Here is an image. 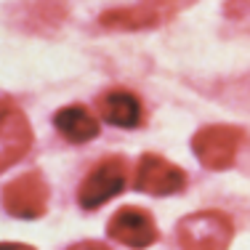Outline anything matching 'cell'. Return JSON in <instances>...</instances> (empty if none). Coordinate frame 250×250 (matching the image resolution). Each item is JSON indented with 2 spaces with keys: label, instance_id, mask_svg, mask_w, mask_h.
I'll list each match as a JSON object with an SVG mask.
<instances>
[{
  "label": "cell",
  "instance_id": "9",
  "mask_svg": "<svg viewBox=\"0 0 250 250\" xmlns=\"http://www.w3.org/2000/svg\"><path fill=\"white\" fill-rule=\"evenodd\" d=\"M99 115L109 125H117V128H136V125H141L144 109H141V101L130 91H125V88H112V91L101 93Z\"/></svg>",
  "mask_w": 250,
  "mask_h": 250
},
{
  "label": "cell",
  "instance_id": "12",
  "mask_svg": "<svg viewBox=\"0 0 250 250\" xmlns=\"http://www.w3.org/2000/svg\"><path fill=\"white\" fill-rule=\"evenodd\" d=\"M67 250H109L104 242H93V240H85V242H77V245L67 248Z\"/></svg>",
  "mask_w": 250,
  "mask_h": 250
},
{
  "label": "cell",
  "instance_id": "6",
  "mask_svg": "<svg viewBox=\"0 0 250 250\" xmlns=\"http://www.w3.org/2000/svg\"><path fill=\"white\" fill-rule=\"evenodd\" d=\"M106 234L115 242H123V245L133 248V250H144L157 242L160 231L154 226V218L149 210L144 208H120L115 216L109 218V226H106Z\"/></svg>",
  "mask_w": 250,
  "mask_h": 250
},
{
  "label": "cell",
  "instance_id": "1",
  "mask_svg": "<svg viewBox=\"0 0 250 250\" xmlns=\"http://www.w3.org/2000/svg\"><path fill=\"white\" fill-rule=\"evenodd\" d=\"M176 237L184 250H229L234 224L221 210H200L178 221Z\"/></svg>",
  "mask_w": 250,
  "mask_h": 250
},
{
  "label": "cell",
  "instance_id": "11",
  "mask_svg": "<svg viewBox=\"0 0 250 250\" xmlns=\"http://www.w3.org/2000/svg\"><path fill=\"white\" fill-rule=\"evenodd\" d=\"M226 16L234 21H240L242 27L250 29V0H229V3L224 5Z\"/></svg>",
  "mask_w": 250,
  "mask_h": 250
},
{
  "label": "cell",
  "instance_id": "10",
  "mask_svg": "<svg viewBox=\"0 0 250 250\" xmlns=\"http://www.w3.org/2000/svg\"><path fill=\"white\" fill-rule=\"evenodd\" d=\"M53 125L56 130L72 144H85V141L99 136V120L88 106L83 104H69L53 115Z\"/></svg>",
  "mask_w": 250,
  "mask_h": 250
},
{
  "label": "cell",
  "instance_id": "3",
  "mask_svg": "<svg viewBox=\"0 0 250 250\" xmlns=\"http://www.w3.org/2000/svg\"><path fill=\"white\" fill-rule=\"evenodd\" d=\"M242 128L237 125H205L194 133L192 152L208 170H226L242 146Z\"/></svg>",
  "mask_w": 250,
  "mask_h": 250
},
{
  "label": "cell",
  "instance_id": "5",
  "mask_svg": "<svg viewBox=\"0 0 250 250\" xmlns=\"http://www.w3.org/2000/svg\"><path fill=\"white\" fill-rule=\"evenodd\" d=\"M187 187V173L178 165L168 163L160 154H141L139 165H136V189L154 197H165V194H176Z\"/></svg>",
  "mask_w": 250,
  "mask_h": 250
},
{
  "label": "cell",
  "instance_id": "8",
  "mask_svg": "<svg viewBox=\"0 0 250 250\" xmlns=\"http://www.w3.org/2000/svg\"><path fill=\"white\" fill-rule=\"evenodd\" d=\"M170 16V8L163 3H139L128 8H109L99 16V24L120 32H136V29H152L163 24Z\"/></svg>",
  "mask_w": 250,
  "mask_h": 250
},
{
  "label": "cell",
  "instance_id": "4",
  "mask_svg": "<svg viewBox=\"0 0 250 250\" xmlns=\"http://www.w3.org/2000/svg\"><path fill=\"white\" fill-rule=\"evenodd\" d=\"M51 189L38 170L21 173L3 189V205L16 218H40L48 210Z\"/></svg>",
  "mask_w": 250,
  "mask_h": 250
},
{
  "label": "cell",
  "instance_id": "2",
  "mask_svg": "<svg viewBox=\"0 0 250 250\" xmlns=\"http://www.w3.org/2000/svg\"><path fill=\"white\" fill-rule=\"evenodd\" d=\"M125 181H128V163H125L123 154L104 157L80 181L77 202L85 210H96V208H101L104 202H109L112 197H117L123 192Z\"/></svg>",
  "mask_w": 250,
  "mask_h": 250
},
{
  "label": "cell",
  "instance_id": "13",
  "mask_svg": "<svg viewBox=\"0 0 250 250\" xmlns=\"http://www.w3.org/2000/svg\"><path fill=\"white\" fill-rule=\"evenodd\" d=\"M0 250H35L32 245H21V242H3Z\"/></svg>",
  "mask_w": 250,
  "mask_h": 250
},
{
  "label": "cell",
  "instance_id": "7",
  "mask_svg": "<svg viewBox=\"0 0 250 250\" xmlns=\"http://www.w3.org/2000/svg\"><path fill=\"white\" fill-rule=\"evenodd\" d=\"M0 141H3V149H0V168L3 170L19 163L32 146L29 120L8 96L3 99V112H0Z\"/></svg>",
  "mask_w": 250,
  "mask_h": 250
}]
</instances>
